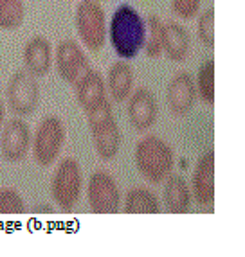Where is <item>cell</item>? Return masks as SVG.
I'll return each instance as SVG.
<instances>
[{
    "label": "cell",
    "mask_w": 245,
    "mask_h": 257,
    "mask_svg": "<svg viewBox=\"0 0 245 257\" xmlns=\"http://www.w3.org/2000/svg\"><path fill=\"white\" fill-rule=\"evenodd\" d=\"M110 45L121 60H132L139 54L146 38V22L130 4L116 8L108 26Z\"/></svg>",
    "instance_id": "1"
},
{
    "label": "cell",
    "mask_w": 245,
    "mask_h": 257,
    "mask_svg": "<svg viewBox=\"0 0 245 257\" xmlns=\"http://www.w3.org/2000/svg\"><path fill=\"white\" fill-rule=\"evenodd\" d=\"M135 166L142 178L150 184H160L172 175L175 166V153L164 139L157 135H144L135 144Z\"/></svg>",
    "instance_id": "2"
},
{
    "label": "cell",
    "mask_w": 245,
    "mask_h": 257,
    "mask_svg": "<svg viewBox=\"0 0 245 257\" xmlns=\"http://www.w3.org/2000/svg\"><path fill=\"white\" fill-rule=\"evenodd\" d=\"M85 115L98 157L101 160H112L119 153L123 135H121L119 124L114 117L110 99L107 97L98 106L85 111Z\"/></svg>",
    "instance_id": "3"
},
{
    "label": "cell",
    "mask_w": 245,
    "mask_h": 257,
    "mask_svg": "<svg viewBox=\"0 0 245 257\" xmlns=\"http://www.w3.org/2000/svg\"><path fill=\"white\" fill-rule=\"evenodd\" d=\"M74 24L79 40L89 51L98 52L103 49L107 40V17L99 0H81L76 6Z\"/></svg>",
    "instance_id": "4"
},
{
    "label": "cell",
    "mask_w": 245,
    "mask_h": 257,
    "mask_svg": "<svg viewBox=\"0 0 245 257\" xmlns=\"http://www.w3.org/2000/svg\"><path fill=\"white\" fill-rule=\"evenodd\" d=\"M83 189L81 166L76 159H63L54 169L51 180L52 200L63 212H70L79 202Z\"/></svg>",
    "instance_id": "5"
},
{
    "label": "cell",
    "mask_w": 245,
    "mask_h": 257,
    "mask_svg": "<svg viewBox=\"0 0 245 257\" xmlns=\"http://www.w3.org/2000/svg\"><path fill=\"white\" fill-rule=\"evenodd\" d=\"M65 142V126L60 117L47 115L43 117L36 126V132L31 141L33 157L38 166L47 167L58 160Z\"/></svg>",
    "instance_id": "6"
},
{
    "label": "cell",
    "mask_w": 245,
    "mask_h": 257,
    "mask_svg": "<svg viewBox=\"0 0 245 257\" xmlns=\"http://www.w3.org/2000/svg\"><path fill=\"white\" fill-rule=\"evenodd\" d=\"M8 104L15 115L26 117L36 110L40 103V85L36 76L26 69H20L9 77L8 83Z\"/></svg>",
    "instance_id": "7"
},
{
    "label": "cell",
    "mask_w": 245,
    "mask_h": 257,
    "mask_svg": "<svg viewBox=\"0 0 245 257\" xmlns=\"http://www.w3.org/2000/svg\"><path fill=\"white\" fill-rule=\"evenodd\" d=\"M87 202L94 214H116L121 205V191L114 176L107 171H94L87 184Z\"/></svg>",
    "instance_id": "8"
},
{
    "label": "cell",
    "mask_w": 245,
    "mask_h": 257,
    "mask_svg": "<svg viewBox=\"0 0 245 257\" xmlns=\"http://www.w3.org/2000/svg\"><path fill=\"white\" fill-rule=\"evenodd\" d=\"M31 141H33V135L27 122L20 117H15L0 133V155L4 157L6 162H22L29 153Z\"/></svg>",
    "instance_id": "9"
},
{
    "label": "cell",
    "mask_w": 245,
    "mask_h": 257,
    "mask_svg": "<svg viewBox=\"0 0 245 257\" xmlns=\"http://www.w3.org/2000/svg\"><path fill=\"white\" fill-rule=\"evenodd\" d=\"M56 67L58 74L69 85H76L77 79L91 69V61L87 58L81 45L74 40H63L56 49Z\"/></svg>",
    "instance_id": "10"
},
{
    "label": "cell",
    "mask_w": 245,
    "mask_h": 257,
    "mask_svg": "<svg viewBox=\"0 0 245 257\" xmlns=\"http://www.w3.org/2000/svg\"><path fill=\"white\" fill-rule=\"evenodd\" d=\"M126 113H128L130 124L137 132L150 130L157 122V117H159V104H157L153 92L150 88H146V86L135 88L130 94Z\"/></svg>",
    "instance_id": "11"
},
{
    "label": "cell",
    "mask_w": 245,
    "mask_h": 257,
    "mask_svg": "<svg viewBox=\"0 0 245 257\" xmlns=\"http://www.w3.org/2000/svg\"><path fill=\"white\" fill-rule=\"evenodd\" d=\"M197 86L195 77L188 70H181L170 79L166 88V101L173 115L182 117L193 110L197 103Z\"/></svg>",
    "instance_id": "12"
},
{
    "label": "cell",
    "mask_w": 245,
    "mask_h": 257,
    "mask_svg": "<svg viewBox=\"0 0 245 257\" xmlns=\"http://www.w3.org/2000/svg\"><path fill=\"white\" fill-rule=\"evenodd\" d=\"M191 196L200 207H211L215 202V153L200 155L193 171Z\"/></svg>",
    "instance_id": "13"
},
{
    "label": "cell",
    "mask_w": 245,
    "mask_h": 257,
    "mask_svg": "<svg viewBox=\"0 0 245 257\" xmlns=\"http://www.w3.org/2000/svg\"><path fill=\"white\" fill-rule=\"evenodd\" d=\"M24 65L33 76H47L52 67V45L45 36L36 35L24 47Z\"/></svg>",
    "instance_id": "14"
},
{
    "label": "cell",
    "mask_w": 245,
    "mask_h": 257,
    "mask_svg": "<svg viewBox=\"0 0 245 257\" xmlns=\"http://www.w3.org/2000/svg\"><path fill=\"white\" fill-rule=\"evenodd\" d=\"M74 86H76V99L83 111L92 110L107 99V83H105L101 72L92 67L77 79Z\"/></svg>",
    "instance_id": "15"
},
{
    "label": "cell",
    "mask_w": 245,
    "mask_h": 257,
    "mask_svg": "<svg viewBox=\"0 0 245 257\" xmlns=\"http://www.w3.org/2000/svg\"><path fill=\"white\" fill-rule=\"evenodd\" d=\"M191 189L184 176L170 175L162 191V202L170 214H186L191 209Z\"/></svg>",
    "instance_id": "16"
},
{
    "label": "cell",
    "mask_w": 245,
    "mask_h": 257,
    "mask_svg": "<svg viewBox=\"0 0 245 257\" xmlns=\"http://www.w3.org/2000/svg\"><path fill=\"white\" fill-rule=\"evenodd\" d=\"M162 51L172 61H184L191 52V36L179 22H168L162 29Z\"/></svg>",
    "instance_id": "17"
},
{
    "label": "cell",
    "mask_w": 245,
    "mask_h": 257,
    "mask_svg": "<svg viewBox=\"0 0 245 257\" xmlns=\"http://www.w3.org/2000/svg\"><path fill=\"white\" fill-rule=\"evenodd\" d=\"M133 81H135V76H133V69L130 67V63H126L125 60L112 63L105 83H107V92H110L114 103H123L130 97L133 90Z\"/></svg>",
    "instance_id": "18"
},
{
    "label": "cell",
    "mask_w": 245,
    "mask_h": 257,
    "mask_svg": "<svg viewBox=\"0 0 245 257\" xmlns=\"http://www.w3.org/2000/svg\"><path fill=\"white\" fill-rule=\"evenodd\" d=\"M126 214H157L160 210L159 198L151 193L150 189L133 187L125 196V209Z\"/></svg>",
    "instance_id": "19"
},
{
    "label": "cell",
    "mask_w": 245,
    "mask_h": 257,
    "mask_svg": "<svg viewBox=\"0 0 245 257\" xmlns=\"http://www.w3.org/2000/svg\"><path fill=\"white\" fill-rule=\"evenodd\" d=\"M197 95L202 99V103H215V60H206L198 67L197 77H195Z\"/></svg>",
    "instance_id": "20"
},
{
    "label": "cell",
    "mask_w": 245,
    "mask_h": 257,
    "mask_svg": "<svg viewBox=\"0 0 245 257\" xmlns=\"http://www.w3.org/2000/svg\"><path fill=\"white\" fill-rule=\"evenodd\" d=\"M162 29L164 22L157 15L146 18V38H144V54L148 58H159L162 52Z\"/></svg>",
    "instance_id": "21"
},
{
    "label": "cell",
    "mask_w": 245,
    "mask_h": 257,
    "mask_svg": "<svg viewBox=\"0 0 245 257\" xmlns=\"http://www.w3.org/2000/svg\"><path fill=\"white\" fill-rule=\"evenodd\" d=\"M26 17L24 0H4L0 2V29L11 31L22 26Z\"/></svg>",
    "instance_id": "22"
},
{
    "label": "cell",
    "mask_w": 245,
    "mask_h": 257,
    "mask_svg": "<svg viewBox=\"0 0 245 257\" xmlns=\"http://www.w3.org/2000/svg\"><path fill=\"white\" fill-rule=\"evenodd\" d=\"M26 202L17 189L6 187L0 191V214H24Z\"/></svg>",
    "instance_id": "23"
},
{
    "label": "cell",
    "mask_w": 245,
    "mask_h": 257,
    "mask_svg": "<svg viewBox=\"0 0 245 257\" xmlns=\"http://www.w3.org/2000/svg\"><path fill=\"white\" fill-rule=\"evenodd\" d=\"M197 35L198 40L206 47H215V9L209 8L198 15L197 22Z\"/></svg>",
    "instance_id": "24"
},
{
    "label": "cell",
    "mask_w": 245,
    "mask_h": 257,
    "mask_svg": "<svg viewBox=\"0 0 245 257\" xmlns=\"http://www.w3.org/2000/svg\"><path fill=\"white\" fill-rule=\"evenodd\" d=\"M170 2H172V11L182 20H191L197 17L202 4V0H170Z\"/></svg>",
    "instance_id": "25"
},
{
    "label": "cell",
    "mask_w": 245,
    "mask_h": 257,
    "mask_svg": "<svg viewBox=\"0 0 245 257\" xmlns=\"http://www.w3.org/2000/svg\"><path fill=\"white\" fill-rule=\"evenodd\" d=\"M35 212H40V214H52V212H54V209H52V207H49V205H36Z\"/></svg>",
    "instance_id": "26"
},
{
    "label": "cell",
    "mask_w": 245,
    "mask_h": 257,
    "mask_svg": "<svg viewBox=\"0 0 245 257\" xmlns=\"http://www.w3.org/2000/svg\"><path fill=\"white\" fill-rule=\"evenodd\" d=\"M4 119H6V106H4V103L0 101V128L4 124Z\"/></svg>",
    "instance_id": "27"
},
{
    "label": "cell",
    "mask_w": 245,
    "mask_h": 257,
    "mask_svg": "<svg viewBox=\"0 0 245 257\" xmlns=\"http://www.w3.org/2000/svg\"><path fill=\"white\" fill-rule=\"evenodd\" d=\"M0 2H4V0H0Z\"/></svg>",
    "instance_id": "28"
}]
</instances>
